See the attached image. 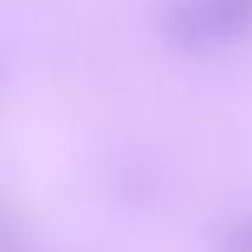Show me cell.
Wrapping results in <instances>:
<instances>
[{"label":"cell","instance_id":"6da1fadb","mask_svg":"<svg viewBox=\"0 0 252 252\" xmlns=\"http://www.w3.org/2000/svg\"><path fill=\"white\" fill-rule=\"evenodd\" d=\"M250 28L252 0H183L166 20L173 40L190 47L235 37Z\"/></svg>","mask_w":252,"mask_h":252},{"label":"cell","instance_id":"7a4b0ae2","mask_svg":"<svg viewBox=\"0 0 252 252\" xmlns=\"http://www.w3.org/2000/svg\"><path fill=\"white\" fill-rule=\"evenodd\" d=\"M232 252H252V225H245L232 235Z\"/></svg>","mask_w":252,"mask_h":252}]
</instances>
